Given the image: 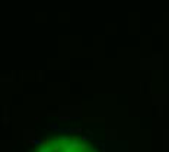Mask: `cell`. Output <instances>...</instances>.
<instances>
[{
    "mask_svg": "<svg viewBox=\"0 0 169 152\" xmlns=\"http://www.w3.org/2000/svg\"><path fill=\"white\" fill-rule=\"evenodd\" d=\"M40 152H51V151H50V149H48V148H44V149H41Z\"/></svg>",
    "mask_w": 169,
    "mask_h": 152,
    "instance_id": "cell-1",
    "label": "cell"
}]
</instances>
